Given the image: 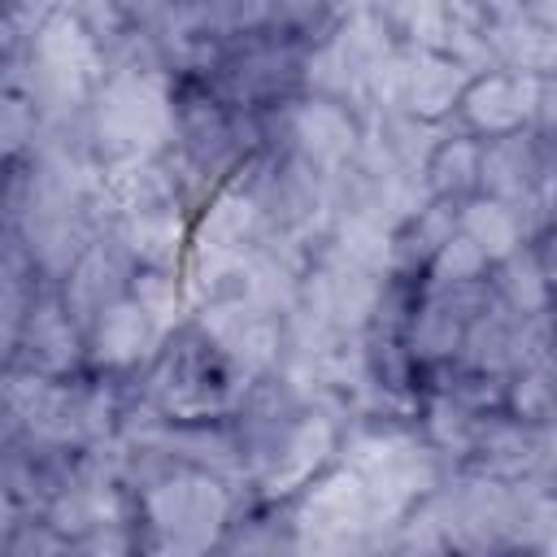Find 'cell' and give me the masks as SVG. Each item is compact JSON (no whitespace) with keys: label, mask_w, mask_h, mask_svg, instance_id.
Instances as JSON below:
<instances>
[{"label":"cell","mask_w":557,"mask_h":557,"mask_svg":"<svg viewBox=\"0 0 557 557\" xmlns=\"http://www.w3.org/2000/svg\"><path fill=\"white\" fill-rule=\"evenodd\" d=\"M457 209L453 200H426L413 218H405L392 239H387V270L392 274H409V278H422L426 265L435 261V252L457 235Z\"/></svg>","instance_id":"d6986e66"},{"label":"cell","mask_w":557,"mask_h":557,"mask_svg":"<svg viewBox=\"0 0 557 557\" xmlns=\"http://www.w3.org/2000/svg\"><path fill=\"white\" fill-rule=\"evenodd\" d=\"M22 522H26V509L17 505V496H13V492L4 487V479H0V548L9 544V535H13Z\"/></svg>","instance_id":"484cf974"},{"label":"cell","mask_w":557,"mask_h":557,"mask_svg":"<svg viewBox=\"0 0 557 557\" xmlns=\"http://www.w3.org/2000/svg\"><path fill=\"white\" fill-rule=\"evenodd\" d=\"M261 235H265V222H261L257 200L248 191H239L235 183H222L191 213L187 257L191 261H239V257H248L261 244Z\"/></svg>","instance_id":"4fadbf2b"},{"label":"cell","mask_w":557,"mask_h":557,"mask_svg":"<svg viewBox=\"0 0 557 557\" xmlns=\"http://www.w3.org/2000/svg\"><path fill=\"white\" fill-rule=\"evenodd\" d=\"M257 144L270 152H283L322 178H331L361 144V122L348 104L322 100V96H292L278 109L257 113Z\"/></svg>","instance_id":"8992f818"},{"label":"cell","mask_w":557,"mask_h":557,"mask_svg":"<svg viewBox=\"0 0 557 557\" xmlns=\"http://www.w3.org/2000/svg\"><path fill=\"white\" fill-rule=\"evenodd\" d=\"M548 78H535V74H513V70H483L466 83L461 100H457V113H453V126L474 135L479 144L487 139H505V135H518V131H531V117H535V100H540V87Z\"/></svg>","instance_id":"ba28073f"},{"label":"cell","mask_w":557,"mask_h":557,"mask_svg":"<svg viewBox=\"0 0 557 557\" xmlns=\"http://www.w3.org/2000/svg\"><path fill=\"white\" fill-rule=\"evenodd\" d=\"M457 231L487 257V265L513 257L522 244H527V226H522V213L500 205V200H487V196H470L461 209H457Z\"/></svg>","instance_id":"44dd1931"},{"label":"cell","mask_w":557,"mask_h":557,"mask_svg":"<svg viewBox=\"0 0 557 557\" xmlns=\"http://www.w3.org/2000/svg\"><path fill=\"white\" fill-rule=\"evenodd\" d=\"M231 513L235 487L178 461H165L131 492V527L187 557H209L226 535Z\"/></svg>","instance_id":"3957f363"},{"label":"cell","mask_w":557,"mask_h":557,"mask_svg":"<svg viewBox=\"0 0 557 557\" xmlns=\"http://www.w3.org/2000/svg\"><path fill=\"white\" fill-rule=\"evenodd\" d=\"M161 331H174L191 318V300H187V283L183 270H135L131 292H126Z\"/></svg>","instance_id":"7402d4cb"},{"label":"cell","mask_w":557,"mask_h":557,"mask_svg":"<svg viewBox=\"0 0 557 557\" xmlns=\"http://www.w3.org/2000/svg\"><path fill=\"white\" fill-rule=\"evenodd\" d=\"M191 322L222 348V357L244 370L248 379H261L278 370L283 361V318L257 309L252 300H213L196 305Z\"/></svg>","instance_id":"9c48e42d"},{"label":"cell","mask_w":557,"mask_h":557,"mask_svg":"<svg viewBox=\"0 0 557 557\" xmlns=\"http://www.w3.org/2000/svg\"><path fill=\"white\" fill-rule=\"evenodd\" d=\"M174 131V78L161 61H113L104 65L91 104L87 139L96 165L148 161L170 148Z\"/></svg>","instance_id":"6da1fadb"},{"label":"cell","mask_w":557,"mask_h":557,"mask_svg":"<svg viewBox=\"0 0 557 557\" xmlns=\"http://www.w3.org/2000/svg\"><path fill=\"white\" fill-rule=\"evenodd\" d=\"M100 74H104V57L87 35V26L78 22L74 4H52L22 61V91L39 126L83 117Z\"/></svg>","instance_id":"277c9868"},{"label":"cell","mask_w":557,"mask_h":557,"mask_svg":"<svg viewBox=\"0 0 557 557\" xmlns=\"http://www.w3.org/2000/svg\"><path fill=\"white\" fill-rule=\"evenodd\" d=\"M287 518L305 557H366L379 540L366 487L339 461L287 500Z\"/></svg>","instance_id":"5b68a950"},{"label":"cell","mask_w":557,"mask_h":557,"mask_svg":"<svg viewBox=\"0 0 557 557\" xmlns=\"http://www.w3.org/2000/svg\"><path fill=\"white\" fill-rule=\"evenodd\" d=\"M139 396L165 418V422H213L231 418L244 387L252 383L244 370H235L222 348L187 318L183 326L165 331L152 361L135 374Z\"/></svg>","instance_id":"7a4b0ae2"},{"label":"cell","mask_w":557,"mask_h":557,"mask_svg":"<svg viewBox=\"0 0 557 557\" xmlns=\"http://www.w3.org/2000/svg\"><path fill=\"white\" fill-rule=\"evenodd\" d=\"M161 444H165V453L178 466L205 470V474L231 483L235 492L248 487L244 453H239V440H235V431H231L226 418H213V422H165Z\"/></svg>","instance_id":"e0dca14e"},{"label":"cell","mask_w":557,"mask_h":557,"mask_svg":"<svg viewBox=\"0 0 557 557\" xmlns=\"http://www.w3.org/2000/svg\"><path fill=\"white\" fill-rule=\"evenodd\" d=\"M0 413H4V370H0Z\"/></svg>","instance_id":"4316f807"},{"label":"cell","mask_w":557,"mask_h":557,"mask_svg":"<svg viewBox=\"0 0 557 557\" xmlns=\"http://www.w3.org/2000/svg\"><path fill=\"white\" fill-rule=\"evenodd\" d=\"M39 117L22 87H0V165L26 157L35 148Z\"/></svg>","instance_id":"d4e9b609"},{"label":"cell","mask_w":557,"mask_h":557,"mask_svg":"<svg viewBox=\"0 0 557 557\" xmlns=\"http://www.w3.org/2000/svg\"><path fill=\"white\" fill-rule=\"evenodd\" d=\"M131 278H135V265L126 261V252L109 239V235H96V244L74 261V270L57 283V296L65 305V313L83 326H87L109 309L117 305L126 292H131Z\"/></svg>","instance_id":"9a60e30c"},{"label":"cell","mask_w":557,"mask_h":557,"mask_svg":"<svg viewBox=\"0 0 557 557\" xmlns=\"http://www.w3.org/2000/svg\"><path fill=\"white\" fill-rule=\"evenodd\" d=\"M487 257L457 231L440 252H435V261L426 265V283H440V287H479V283H487Z\"/></svg>","instance_id":"cb8c5ba5"},{"label":"cell","mask_w":557,"mask_h":557,"mask_svg":"<svg viewBox=\"0 0 557 557\" xmlns=\"http://www.w3.org/2000/svg\"><path fill=\"white\" fill-rule=\"evenodd\" d=\"M161 326L131 300V296H122L117 305H109L91 326H87V370H96V374H113V379H135L148 361H152V352H157V344H161Z\"/></svg>","instance_id":"5bb4252c"},{"label":"cell","mask_w":557,"mask_h":557,"mask_svg":"<svg viewBox=\"0 0 557 557\" xmlns=\"http://www.w3.org/2000/svg\"><path fill=\"white\" fill-rule=\"evenodd\" d=\"M487 292L518 318L553 313V231L522 244L513 257L487 270Z\"/></svg>","instance_id":"2e32d148"},{"label":"cell","mask_w":557,"mask_h":557,"mask_svg":"<svg viewBox=\"0 0 557 557\" xmlns=\"http://www.w3.org/2000/svg\"><path fill=\"white\" fill-rule=\"evenodd\" d=\"M479 139L457 131L453 122H444L426 165H422V183L435 200H453L466 205L470 196H479Z\"/></svg>","instance_id":"ffe728a7"},{"label":"cell","mask_w":557,"mask_h":557,"mask_svg":"<svg viewBox=\"0 0 557 557\" xmlns=\"http://www.w3.org/2000/svg\"><path fill=\"white\" fill-rule=\"evenodd\" d=\"M339 422L326 413V409H318V405H309L305 413H300V422L287 431V440L278 444V453L270 457V466L248 483L261 500H292L300 487H309L331 461H335V448H339Z\"/></svg>","instance_id":"7c38bea8"},{"label":"cell","mask_w":557,"mask_h":557,"mask_svg":"<svg viewBox=\"0 0 557 557\" xmlns=\"http://www.w3.org/2000/svg\"><path fill=\"white\" fill-rule=\"evenodd\" d=\"M187 226L191 218L178 209H161V213H135L113 222L104 235L126 252V261L135 270H183L187 257Z\"/></svg>","instance_id":"ac0fdd59"},{"label":"cell","mask_w":557,"mask_h":557,"mask_svg":"<svg viewBox=\"0 0 557 557\" xmlns=\"http://www.w3.org/2000/svg\"><path fill=\"white\" fill-rule=\"evenodd\" d=\"M553 409H557V387H553V361L540 366H518L505 379V400L500 413L527 422V426H553Z\"/></svg>","instance_id":"603a6c76"},{"label":"cell","mask_w":557,"mask_h":557,"mask_svg":"<svg viewBox=\"0 0 557 557\" xmlns=\"http://www.w3.org/2000/svg\"><path fill=\"white\" fill-rule=\"evenodd\" d=\"M487 296V283L479 287H440V283H426L418 287V300L409 309V322H405V352L418 370H435V366H448L457 357V344H461V331L470 322V313L479 309V300Z\"/></svg>","instance_id":"8fae6325"},{"label":"cell","mask_w":557,"mask_h":557,"mask_svg":"<svg viewBox=\"0 0 557 557\" xmlns=\"http://www.w3.org/2000/svg\"><path fill=\"white\" fill-rule=\"evenodd\" d=\"M83 366H87L83 326L65 313L57 287L44 283L26 305L9 370H26V374H44V379H74Z\"/></svg>","instance_id":"30bf717a"},{"label":"cell","mask_w":557,"mask_h":557,"mask_svg":"<svg viewBox=\"0 0 557 557\" xmlns=\"http://www.w3.org/2000/svg\"><path fill=\"white\" fill-rule=\"evenodd\" d=\"M553 183V139L535 131H518L505 139H487L479 148V196L500 200L522 213L531 244V205Z\"/></svg>","instance_id":"52a82bcc"}]
</instances>
